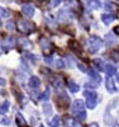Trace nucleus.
I'll list each match as a JSON object with an SVG mask.
<instances>
[{
    "label": "nucleus",
    "mask_w": 119,
    "mask_h": 127,
    "mask_svg": "<svg viewBox=\"0 0 119 127\" xmlns=\"http://www.w3.org/2000/svg\"><path fill=\"white\" fill-rule=\"evenodd\" d=\"M55 65H56V67H58V69H63V67H66V62H65L62 59H60V60H57V61L55 62Z\"/></svg>",
    "instance_id": "24"
},
{
    "label": "nucleus",
    "mask_w": 119,
    "mask_h": 127,
    "mask_svg": "<svg viewBox=\"0 0 119 127\" xmlns=\"http://www.w3.org/2000/svg\"><path fill=\"white\" fill-rule=\"evenodd\" d=\"M0 123H3V125H9V123H10V118H8V117L0 118Z\"/></svg>",
    "instance_id": "34"
},
{
    "label": "nucleus",
    "mask_w": 119,
    "mask_h": 127,
    "mask_svg": "<svg viewBox=\"0 0 119 127\" xmlns=\"http://www.w3.org/2000/svg\"><path fill=\"white\" fill-rule=\"evenodd\" d=\"M105 85H106V89H108V92L109 93H114V92H117V88H115V85H114V81H113V78H106V83H105Z\"/></svg>",
    "instance_id": "9"
},
{
    "label": "nucleus",
    "mask_w": 119,
    "mask_h": 127,
    "mask_svg": "<svg viewBox=\"0 0 119 127\" xmlns=\"http://www.w3.org/2000/svg\"><path fill=\"white\" fill-rule=\"evenodd\" d=\"M39 127H45V126H43V125H41V126H39Z\"/></svg>",
    "instance_id": "42"
},
{
    "label": "nucleus",
    "mask_w": 119,
    "mask_h": 127,
    "mask_svg": "<svg viewBox=\"0 0 119 127\" xmlns=\"http://www.w3.org/2000/svg\"><path fill=\"white\" fill-rule=\"evenodd\" d=\"M39 43H41V48H42V54L48 57L53 52V46H52V43L49 42V39H47L46 37H43V38H41Z\"/></svg>",
    "instance_id": "3"
},
{
    "label": "nucleus",
    "mask_w": 119,
    "mask_h": 127,
    "mask_svg": "<svg viewBox=\"0 0 119 127\" xmlns=\"http://www.w3.org/2000/svg\"><path fill=\"white\" fill-rule=\"evenodd\" d=\"M66 123L70 126V127H81L80 122H76V121H72V120H66Z\"/></svg>",
    "instance_id": "26"
},
{
    "label": "nucleus",
    "mask_w": 119,
    "mask_h": 127,
    "mask_svg": "<svg viewBox=\"0 0 119 127\" xmlns=\"http://www.w3.org/2000/svg\"><path fill=\"white\" fill-rule=\"evenodd\" d=\"M84 97H86V105H88V108H94L96 105V99H98V95H96L95 92H89L86 90L84 92Z\"/></svg>",
    "instance_id": "5"
},
{
    "label": "nucleus",
    "mask_w": 119,
    "mask_h": 127,
    "mask_svg": "<svg viewBox=\"0 0 119 127\" xmlns=\"http://www.w3.org/2000/svg\"><path fill=\"white\" fill-rule=\"evenodd\" d=\"M106 10H109V12H113V10H118V8H117V5H114V4H110V3H108V4H105V6H104Z\"/></svg>",
    "instance_id": "28"
},
{
    "label": "nucleus",
    "mask_w": 119,
    "mask_h": 127,
    "mask_svg": "<svg viewBox=\"0 0 119 127\" xmlns=\"http://www.w3.org/2000/svg\"><path fill=\"white\" fill-rule=\"evenodd\" d=\"M104 71L108 74V76H112V75H115L117 74V67L114 65H105Z\"/></svg>",
    "instance_id": "14"
},
{
    "label": "nucleus",
    "mask_w": 119,
    "mask_h": 127,
    "mask_svg": "<svg viewBox=\"0 0 119 127\" xmlns=\"http://www.w3.org/2000/svg\"><path fill=\"white\" fill-rule=\"evenodd\" d=\"M114 127H119V125H115V126H114Z\"/></svg>",
    "instance_id": "41"
},
{
    "label": "nucleus",
    "mask_w": 119,
    "mask_h": 127,
    "mask_svg": "<svg viewBox=\"0 0 119 127\" xmlns=\"http://www.w3.org/2000/svg\"><path fill=\"white\" fill-rule=\"evenodd\" d=\"M112 59H114L115 61H119V51L118 50H114L112 52Z\"/></svg>",
    "instance_id": "32"
},
{
    "label": "nucleus",
    "mask_w": 119,
    "mask_h": 127,
    "mask_svg": "<svg viewBox=\"0 0 119 127\" xmlns=\"http://www.w3.org/2000/svg\"><path fill=\"white\" fill-rule=\"evenodd\" d=\"M56 102H57V105L61 109H66L69 107V104H70V98H69V95L65 92H61V93L57 94Z\"/></svg>",
    "instance_id": "4"
},
{
    "label": "nucleus",
    "mask_w": 119,
    "mask_h": 127,
    "mask_svg": "<svg viewBox=\"0 0 119 127\" xmlns=\"http://www.w3.org/2000/svg\"><path fill=\"white\" fill-rule=\"evenodd\" d=\"M69 89L72 92V93H77L79 92V85H77V84L76 83H73V81H69Z\"/></svg>",
    "instance_id": "20"
},
{
    "label": "nucleus",
    "mask_w": 119,
    "mask_h": 127,
    "mask_svg": "<svg viewBox=\"0 0 119 127\" xmlns=\"http://www.w3.org/2000/svg\"><path fill=\"white\" fill-rule=\"evenodd\" d=\"M51 127H60V117L58 116L53 117V120L51 121Z\"/></svg>",
    "instance_id": "23"
},
{
    "label": "nucleus",
    "mask_w": 119,
    "mask_h": 127,
    "mask_svg": "<svg viewBox=\"0 0 119 127\" xmlns=\"http://www.w3.org/2000/svg\"><path fill=\"white\" fill-rule=\"evenodd\" d=\"M43 112H45V114H51V112H52V107H51V105L49 104H45V105H43Z\"/></svg>",
    "instance_id": "27"
},
{
    "label": "nucleus",
    "mask_w": 119,
    "mask_h": 127,
    "mask_svg": "<svg viewBox=\"0 0 119 127\" xmlns=\"http://www.w3.org/2000/svg\"><path fill=\"white\" fill-rule=\"evenodd\" d=\"M39 85H41V80H39L38 76H32V78L29 79V87H30V88L36 89V88H38Z\"/></svg>",
    "instance_id": "11"
},
{
    "label": "nucleus",
    "mask_w": 119,
    "mask_h": 127,
    "mask_svg": "<svg viewBox=\"0 0 119 127\" xmlns=\"http://www.w3.org/2000/svg\"><path fill=\"white\" fill-rule=\"evenodd\" d=\"M88 74L90 75L91 80H94L96 84H99V83H100L101 78H100V75H99V74L96 72V70H94V69H90V70H88Z\"/></svg>",
    "instance_id": "10"
},
{
    "label": "nucleus",
    "mask_w": 119,
    "mask_h": 127,
    "mask_svg": "<svg viewBox=\"0 0 119 127\" xmlns=\"http://www.w3.org/2000/svg\"><path fill=\"white\" fill-rule=\"evenodd\" d=\"M61 3V0H49V4L52 8H55V6H58V4Z\"/></svg>",
    "instance_id": "33"
},
{
    "label": "nucleus",
    "mask_w": 119,
    "mask_h": 127,
    "mask_svg": "<svg viewBox=\"0 0 119 127\" xmlns=\"http://www.w3.org/2000/svg\"><path fill=\"white\" fill-rule=\"evenodd\" d=\"M114 33H115V34H118V36H119V26H117V27H115V28H114Z\"/></svg>",
    "instance_id": "37"
},
{
    "label": "nucleus",
    "mask_w": 119,
    "mask_h": 127,
    "mask_svg": "<svg viewBox=\"0 0 119 127\" xmlns=\"http://www.w3.org/2000/svg\"><path fill=\"white\" fill-rule=\"evenodd\" d=\"M85 87H86V88H90V89H94V88H95V85H94V84H86Z\"/></svg>",
    "instance_id": "36"
},
{
    "label": "nucleus",
    "mask_w": 119,
    "mask_h": 127,
    "mask_svg": "<svg viewBox=\"0 0 119 127\" xmlns=\"http://www.w3.org/2000/svg\"><path fill=\"white\" fill-rule=\"evenodd\" d=\"M17 122H18V126H20V127H25V121H24V118L22 117L20 114L17 116Z\"/></svg>",
    "instance_id": "25"
},
{
    "label": "nucleus",
    "mask_w": 119,
    "mask_h": 127,
    "mask_svg": "<svg viewBox=\"0 0 119 127\" xmlns=\"http://www.w3.org/2000/svg\"><path fill=\"white\" fill-rule=\"evenodd\" d=\"M39 99H41V100H45V102L48 100V99H49V89H46L45 92H43V93L39 95Z\"/></svg>",
    "instance_id": "22"
},
{
    "label": "nucleus",
    "mask_w": 119,
    "mask_h": 127,
    "mask_svg": "<svg viewBox=\"0 0 119 127\" xmlns=\"http://www.w3.org/2000/svg\"><path fill=\"white\" fill-rule=\"evenodd\" d=\"M88 6H89V9H99L101 6V3L99 0H89Z\"/></svg>",
    "instance_id": "15"
},
{
    "label": "nucleus",
    "mask_w": 119,
    "mask_h": 127,
    "mask_svg": "<svg viewBox=\"0 0 119 127\" xmlns=\"http://www.w3.org/2000/svg\"><path fill=\"white\" fill-rule=\"evenodd\" d=\"M76 118H77L79 121H85V120H86V113H85V111L81 112V113H77V114H76Z\"/></svg>",
    "instance_id": "30"
},
{
    "label": "nucleus",
    "mask_w": 119,
    "mask_h": 127,
    "mask_svg": "<svg viewBox=\"0 0 119 127\" xmlns=\"http://www.w3.org/2000/svg\"><path fill=\"white\" fill-rule=\"evenodd\" d=\"M22 12H23V14H25L27 17H32L34 14V8L29 4H25V5L22 6Z\"/></svg>",
    "instance_id": "8"
},
{
    "label": "nucleus",
    "mask_w": 119,
    "mask_h": 127,
    "mask_svg": "<svg viewBox=\"0 0 119 127\" xmlns=\"http://www.w3.org/2000/svg\"><path fill=\"white\" fill-rule=\"evenodd\" d=\"M0 85H5V80L0 78Z\"/></svg>",
    "instance_id": "38"
},
{
    "label": "nucleus",
    "mask_w": 119,
    "mask_h": 127,
    "mask_svg": "<svg viewBox=\"0 0 119 127\" xmlns=\"http://www.w3.org/2000/svg\"><path fill=\"white\" fill-rule=\"evenodd\" d=\"M105 43H106L108 46H112V45L115 43V38H114L113 33H108V34L105 36Z\"/></svg>",
    "instance_id": "18"
},
{
    "label": "nucleus",
    "mask_w": 119,
    "mask_h": 127,
    "mask_svg": "<svg viewBox=\"0 0 119 127\" xmlns=\"http://www.w3.org/2000/svg\"><path fill=\"white\" fill-rule=\"evenodd\" d=\"M18 29L22 32V33H24V34H30V33H33V32L36 31V27H34V24L32 22H29V20H19Z\"/></svg>",
    "instance_id": "2"
},
{
    "label": "nucleus",
    "mask_w": 119,
    "mask_h": 127,
    "mask_svg": "<svg viewBox=\"0 0 119 127\" xmlns=\"http://www.w3.org/2000/svg\"><path fill=\"white\" fill-rule=\"evenodd\" d=\"M9 102L8 100H5L1 105H0V114H4V113H6L8 111H9Z\"/></svg>",
    "instance_id": "19"
},
{
    "label": "nucleus",
    "mask_w": 119,
    "mask_h": 127,
    "mask_svg": "<svg viewBox=\"0 0 119 127\" xmlns=\"http://www.w3.org/2000/svg\"><path fill=\"white\" fill-rule=\"evenodd\" d=\"M18 43H19L20 47H23V48H29V47H32L30 41L27 39V38H20V39L18 41Z\"/></svg>",
    "instance_id": "16"
},
{
    "label": "nucleus",
    "mask_w": 119,
    "mask_h": 127,
    "mask_svg": "<svg viewBox=\"0 0 119 127\" xmlns=\"http://www.w3.org/2000/svg\"><path fill=\"white\" fill-rule=\"evenodd\" d=\"M70 46H71V50H73V52H76L77 55H80V54H81L80 45L77 43L76 41H71V42H70Z\"/></svg>",
    "instance_id": "17"
},
{
    "label": "nucleus",
    "mask_w": 119,
    "mask_h": 127,
    "mask_svg": "<svg viewBox=\"0 0 119 127\" xmlns=\"http://www.w3.org/2000/svg\"><path fill=\"white\" fill-rule=\"evenodd\" d=\"M115 19V17L113 15V14H103L101 15V20H103V23L104 24H110L112 22H113V20Z\"/></svg>",
    "instance_id": "12"
},
{
    "label": "nucleus",
    "mask_w": 119,
    "mask_h": 127,
    "mask_svg": "<svg viewBox=\"0 0 119 127\" xmlns=\"http://www.w3.org/2000/svg\"><path fill=\"white\" fill-rule=\"evenodd\" d=\"M117 81L119 83V74H118V75H117Z\"/></svg>",
    "instance_id": "40"
},
{
    "label": "nucleus",
    "mask_w": 119,
    "mask_h": 127,
    "mask_svg": "<svg viewBox=\"0 0 119 127\" xmlns=\"http://www.w3.org/2000/svg\"><path fill=\"white\" fill-rule=\"evenodd\" d=\"M90 127H99V125L98 123H93V125H90Z\"/></svg>",
    "instance_id": "39"
},
{
    "label": "nucleus",
    "mask_w": 119,
    "mask_h": 127,
    "mask_svg": "<svg viewBox=\"0 0 119 127\" xmlns=\"http://www.w3.org/2000/svg\"><path fill=\"white\" fill-rule=\"evenodd\" d=\"M14 45V39L13 38H8L5 41H3L1 43H0V48H1V51H9L10 48L13 47Z\"/></svg>",
    "instance_id": "7"
},
{
    "label": "nucleus",
    "mask_w": 119,
    "mask_h": 127,
    "mask_svg": "<svg viewBox=\"0 0 119 127\" xmlns=\"http://www.w3.org/2000/svg\"><path fill=\"white\" fill-rule=\"evenodd\" d=\"M71 109H72V113L76 116L77 113H81V112L85 111V103L82 100H75Z\"/></svg>",
    "instance_id": "6"
},
{
    "label": "nucleus",
    "mask_w": 119,
    "mask_h": 127,
    "mask_svg": "<svg viewBox=\"0 0 119 127\" xmlns=\"http://www.w3.org/2000/svg\"><path fill=\"white\" fill-rule=\"evenodd\" d=\"M6 29L8 31H13L14 29V22H13V20H9V22H6Z\"/></svg>",
    "instance_id": "31"
},
{
    "label": "nucleus",
    "mask_w": 119,
    "mask_h": 127,
    "mask_svg": "<svg viewBox=\"0 0 119 127\" xmlns=\"http://www.w3.org/2000/svg\"><path fill=\"white\" fill-rule=\"evenodd\" d=\"M79 69H80L81 71H84V72L88 71V70H86V67H85V65H82V64H79Z\"/></svg>",
    "instance_id": "35"
},
{
    "label": "nucleus",
    "mask_w": 119,
    "mask_h": 127,
    "mask_svg": "<svg viewBox=\"0 0 119 127\" xmlns=\"http://www.w3.org/2000/svg\"><path fill=\"white\" fill-rule=\"evenodd\" d=\"M88 46H89V51L95 54V52H98L100 50V47L103 46V39L98 36H93L88 41Z\"/></svg>",
    "instance_id": "1"
},
{
    "label": "nucleus",
    "mask_w": 119,
    "mask_h": 127,
    "mask_svg": "<svg viewBox=\"0 0 119 127\" xmlns=\"http://www.w3.org/2000/svg\"><path fill=\"white\" fill-rule=\"evenodd\" d=\"M52 85L55 87V88H57V89L63 88V79L61 76H56L55 79L52 80Z\"/></svg>",
    "instance_id": "13"
},
{
    "label": "nucleus",
    "mask_w": 119,
    "mask_h": 127,
    "mask_svg": "<svg viewBox=\"0 0 119 127\" xmlns=\"http://www.w3.org/2000/svg\"><path fill=\"white\" fill-rule=\"evenodd\" d=\"M94 65H95V67H96V69H99V70H103V69H105L103 60H99V59H95V60H94Z\"/></svg>",
    "instance_id": "21"
},
{
    "label": "nucleus",
    "mask_w": 119,
    "mask_h": 127,
    "mask_svg": "<svg viewBox=\"0 0 119 127\" xmlns=\"http://www.w3.org/2000/svg\"><path fill=\"white\" fill-rule=\"evenodd\" d=\"M6 17H9V10L0 8V18H6Z\"/></svg>",
    "instance_id": "29"
},
{
    "label": "nucleus",
    "mask_w": 119,
    "mask_h": 127,
    "mask_svg": "<svg viewBox=\"0 0 119 127\" xmlns=\"http://www.w3.org/2000/svg\"><path fill=\"white\" fill-rule=\"evenodd\" d=\"M25 127H27V126H25Z\"/></svg>",
    "instance_id": "43"
}]
</instances>
